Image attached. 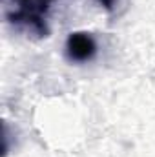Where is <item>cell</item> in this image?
Segmentation results:
<instances>
[{
  "label": "cell",
  "mask_w": 155,
  "mask_h": 157,
  "mask_svg": "<svg viewBox=\"0 0 155 157\" xmlns=\"http://www.w3.org/2000/svg\"><path fill=\"white\" fill-rule=\"evenodd\" d=\"M97 55V42L86 31H75L66 40V57L71 62H88Z\"/></svg>",
  "instance_id": "obj_2"
},
{
  "label": "cell",
  "mask_w": 155,
  "mask_h": 157,
  "mask_svg": "<svg viewBox=\"0 0 155 157\" xmlns=\"http://www.w3.org/2000/svg\"><path fill=\"white\" fill-rule=\"evenodd\" d=\"M13 2L18 6V9L13 15H9V18L15 24L24 26L37 35H47V26L42 15L55 0H13Z\"/></svg>",
  "instance_id": "obj_1"
}]
</instances>
